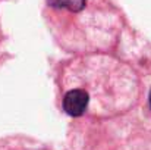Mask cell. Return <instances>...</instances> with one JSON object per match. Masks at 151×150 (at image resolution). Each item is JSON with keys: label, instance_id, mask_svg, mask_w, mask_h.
<instances>
[{"label": "cell", "instance_id": "3957f363", "mask_svg": "<svg viewBox=\"0 0 151 150\" xmlns=\"http://www.w3.org/2000/svg\"><path fill=\"white\" fill-rule=\"evenodd\" d=\"M148 101H150V107H151V91H150V97H148Z\"/></svg>", "mask_w": 151, "mask_h": 150}, {"label": "cell", "instance_id": "7a4b0ae2", "mask_svg": "<svg viewBox=\"0 0 151 150\" xmlns=\"http://www.w3.org/2000/svg\"><path fill=\"white\" fill-rule=\"evenodd\" d=\"M51 7L66 9L69 12H81L85 7L87 0H47Z\"/></svg>", "mask_w": 151, "mask_h": 150}, {"label": "cell", "instance_id": "6da1fadb", "mask_svg": "<svg viewBox=\"0 0 151 150\" xmlns=\"http://www.w3.org/2000/svg\"><path fill=\"white\" fill-rule=\"evenodd\" d=\"M88 104H90V94L81 87H75L66 91L62 100L63 110L73 118L82 116L88 109Z\"/></svg>", "mask_w": 151, "mask_h": 150}]
</instances>
